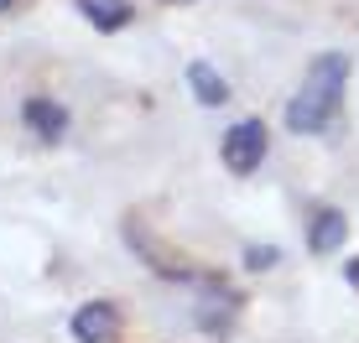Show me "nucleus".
<instances>
[{
	"mask_svg": "<svg viewBox=\"0 0 359 343\" xmlns=\"http://www.w3.org/2000/svg\"><path fill=\"white\" fill-rule=\"evenodd\" d=\"M21 125H27V130H36L42 141H57V136L68 130V109L36 94V99H27V104H21Z\"/></svg>",
	"mask_w": 359,
	"mask_h": 343,
	"instance_id": "nucleus-5",
	"label": "nucleus"
},
{
	"mask_svg": "<svg viewBox=\"0 0 359 343\" xmlns=\"http://www.w3.org/2000/svg\"><path fill=\"white\" fill-rule=\"evenodd\" d=\"M261 162H266V125H261V120H240V125H229L224 167L234 172V177H250Z\"/></svg>",
	"mask_w": 359,
	"mask_h": 343,
	"instance_id": "nucleus-2",
	"label": "nucleus"
},
{
	"mask_svg": "<svg viewBox=\"0 0 359 343\" xmlns=\"http://www.w3.org/2000/svg\"><path fill=\"white\" fill-rule=\"evenodd\" d=\"M79 10L94 21L99 31H120L130 21V0H79Z\"/></svg>",
	"mask_w": 359,
	"mask_h": 343,
	"instance_id": "nucleus-6",
	"label": "nucleus"
},
{
	"mask_svg": "<svg viewBox=\"0 0 359 343\" xmlns=\"http://www.w3.org/2000/svg\"><path fill=\"white\" fill-rule=\"evenodd\" d=\"M276 260H281V250H271V244H250V250H245V265H250V271H271Z\"/></svg>",
	"mask_w": 359,
	"mask_h": 343,
	"instance_id": "nucleus-8",
	"label": "nucleus"
},
{
	"mask_svg": "<svg viewBox=\"0 0 359 343\" xmlns=\"http://www.w3.org/2000/svg\"><path fill=\"white\" fill-rule=\"evenodd\" d=\"M11 6H16V0H0V10H11Z\"/></svg>",
	"mask_w": 359,
	"mask_h": 343,
	"instance_id": "nucleus-10",
	"label": "nucleus"
},
{
	"mask_svg": "<svg viewBox=\"0 0 359 343\" xmlns=\"http://www.w3.org/2000/svg\"><path fill=\"white\" fill-rule=\"evenodd\" d=\"M344 234H349V224H344L339 208H313V218H307V250H313V255L339 250Z\"/></svg>",
	"mask_w": 359,
	"mask_h": 343,
	"instance_id": "nucleus-4",
	"label": "nucleus"
},
{
	"mask_svg": "<svg viewBox=\"0 0 359 343\" xmlns=\"http://www.w3.org/2000/svg\"><path fill=\"white\" fill-rule=\"evenodd\" d=\"M172 6H177V0H172Z\"/></svg>",
	"mask_w": 359,
	"mask_h": 343,
	"instance_id": "nucleus-11",
	"label": "nucleus"
},
{
	"mask_svg": "<svg viewBox=\"0 0 359 343\" xmlns=\"http://www.w3.org/2000/svg\"><path fill=\"white\" fill-rule=\"evenodd\" d=\"M344 83H349V57H344V52H323L313 68H307V78H302V89H297V99L287 104V130H297V136H313V130H323L328 120L339 115Z\"/></svg>",
	"mask_w": 359,
	"mask_h": 343,
	"instance_id": "nucleus-1",
	"label": "nucleus"
},
{
	"mask_svg": "<svg viewBox=\"0 0 359 343\" xmlns=\"http://www.w3.org/2000/svg\"><path fill=\"white\" fill-rule=\"evenodd\" d=\"M120 333V312L109 302H89V307L73 312V338L79 343H115Z\"/></svg>",
	"mask_w": 359,
	"mask_h": 343,
	"instance_id": "nucleus-3",
	"label": "nucleus"
},
{
	"mask_svg": "<svg viewBox=\"0 0 359 343\" xmlns=\"http://www.w3.org/2000/svg\"><path fill=\"white\" fill-rule=\"evenodd\" d=\"M188 89H193L203 104H224V99H229V83L219 78L208 63H188Z\"/></svg>",
	"mask_w": 359,
	"mask_h": 343,
	"instance_id": "nucleus-7",
	"label": "nucleus"
},
{
	"mask_svg": "<svg viewBox=\"0 0 359 343\" xmlns=\"http://www.w3.org/2000/svg\"><path fill=\"white\" fill-rule=\"evenodd\" d=\"M344 276H349V286L359 291V255H354V260H349V271H344Z\"/></svg>",
	"mask_w": 359,
	"mask_h": 343,
	"instance_id": "nucleus-9",
	"label": "nucleus"
}]
</instances>
